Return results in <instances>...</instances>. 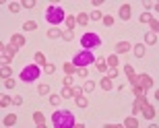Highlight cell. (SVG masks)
Returning a JSON list of instances; mask_svg holds the SVG:
<instances>
[{
  "instance_id": "38",
  "label": "cell",
  "mask_w": 159,
  "mask_h": 128,
  "mask_svg": "<svg viewBox=\"0 0 159 128\" xmlns=\"http://www.w3.org/2000/svg\"><path fill=\"white\" fill-rule=\"evenodd\" d=\"M83 89H85V91H93V89H95V83H93V81H87Z\"/></svg>"
},
{
  "instance_id": "20",
  "label": "cell",
  "mask_w": 159,
  "mask_h": 128,
  "mask_svg": "<svg viewBox=\"0 0 159 128\" xmlns=\"http://www.w3.org/2000/svg\"><path fill=\"white\" fill-rule=\"evenodd\" d=\"M75 19H77V23H79V25H87V23H89V15H85V12L77 15Z\"/></svg>"
},
{
  "instance_id": "22",
  "label": "cell",
  "mask_w": 159,
  "mask_h": 128,
  "mask_svg": "<svg viewBox=\"0 0 159 128\" xmlns=\"http://www.w3.org/2000/svg\"><path fill=\"white\" fill-rule=\"evenodd\" d=\"M75 101H77V105L79 107H87V97H85V95H79V97H75Z\"/></svg>"
},
{
  "instance_id": "45",
  "label": "cell",
  "mask_w": 159,
  "mask_h": 128,
  "mask_svg": "<svg viewBox=\"0 0 159 128\" xmlns=\"http://www.w3.org/2000/svg\"><path fill=\"white\" fill-rule=\"evenodd\" d=\"M151 19H153V17H151V15H149V12H145V15H143V17H141V21H143V23H149V21H151Z\"/></svg>"
},
{
  "instance_id": "47",
  "label": "cell",
  "mask_w": 159,
  "mask_h": 128,
  "mask_svg": "<svg viewBox=\"0 0 159 128\" xmlns=\"http://www.w3.org/2000/svg\"><path fill=\"white\" fill-rule=\"evenodd\" d=\"M62 83H64V85H68V87H70V85H72V75H68V76H66V79H64V81H62Z\"/></svg>"
},
{
  "instance_id": "14",
  "label": "cell",
  "mask_w": 159,
  "mask_h": 128,
  "mask_svg": "<svg viewBox=\"0 0 159 128\" xmlns=\"http://www.w3.org/2000/svg\"><path fill=\"white\" fill-rule=\"evenodd\" d=\"M112 87H114L112 79H110V76H103V79H101V89H103V91H112Z\"/></svg>"
},
{
  "instance_id": "46",
  "label": "cell",
  "mask_w": 159,
  "mask_h": 128,
  "mask_svg": "<svg viewBox=\"0 0 159 128\" xmlns=\"http://www.w3.org/2000/svg\"><path fill=\"white\" fill-rule=\"evenodd\" d=\"M12 103H15V105H21V103H23V97L15 95V97H12Z\"/></svg>"
},
{
  "instance_id": "36",
  "label": "cell",
  "mask_w": 159,
  "mask_h": 128,
  "mask_svg": "<svg viewBox=\"0 0 159 128\" xmlns=\"http://www.w3.org/2000/svg\"><path fill=\"white\" fill-rule=\"evenodd\" d=\"M62 37H64V41H70V39H72V31H70V29L62 31Z\"/></svg>"
},
{
  "instance_id": "15",
  "label": "cell",
  "mask_w": 159,
  "mask_h": 128,
  "mask_svg": "<svg viewBox=\"0 0 159 128\" xmlns=\"http://www.w3.org/2000/svg\"><path fill=\"white\" fill-rule=\"evenodd\" d=\"M132 48H134L136 58H143V56H145V43H136V46H132Z\"/></svg>"
},
{
  "instance_id": "24",
  "label": "cell",
  "mask_w": 159,
  "mask_h": 128,
  "mask_svg": "<svg viewBox=\"0 0 159 128\" xmlns=\"http://www.w3.org/2000/svg\"><path fill=\"white\" fill-rule=\"evenodd\" d=\"M12 103V97H8V95H2L0 97V107H6V105Z\"/></svg>"
},
{
  "instance_id": "1",
  "label": "cell",
  "mask_w": 159,
  "mask_h": 128,
  "mask_svg": "<svg viewBox=\"0 0 159 128\" xmlns=\"http://www.w3.org/2000/svg\"><path fill=\"white\" fill-rule=\"evenodd\" d=\"M54 128H72L75 126V116L70 110H56L52 114Z\"/></svg>"
},
{
  "instance_id": "48",
  "label": "cell",
  "mask_w": 159,
  "mask_h": 128,
  "mask_svg": "<svg viewBox=\"0 0 159 128\" xmlns=\"http://www.w3.org/2000/svg\"><path fill=\"white\" fill-rule=\"evenodd\" d=\"M139 112H141V105L134 103V105H132V114H139Z\"/></svg>"
},
{
  "instance_id": "28",
  "label": "cell",
  "mask_w": 159,
  "mask_h": 128,
  "mask_svg": "<svg viewBox=\"0 0 159 128\" xmlns=\"http://www.w3.org/2000/svg\"><path fill=\"white\" fill-rule=\"evenodd\" d=\"M75 70H77V66H75L72 62H64V72H68V75H72Z\"/></svg>"
},
{
  "instance_id": "33",
  "label": "cell",
  "mask_w": 159,
  "mask_h": 128,
  "mask_svg": "<svg viewBox=\"0 0 159 128\" xmlns=\"http://www.w3.org/2000/svg\"><path fill=\"white\" fill-rule=\"evenodd\" d=\"M37 93H39V95H48V93H50V87H48V85H39Z\"/></svg>"
},
{
  "instance_id": "29",
  "label": "cell",
  "mask_w": 159,
  "mask_h": 128,
  "mask_svg": "<svg viewBox=\"0 0 159 128\" xmlns=\"http://www.w3.org/2000/svg\"><path fill=\"white\" fill-rule=\"evenodd\" d=\"M97 70H107V62H106V58H97Z\"/></svg>"
},
{
  "instance_id": "3",
  "label": "cell",
  "mask_w": 159,
  "mask_h": 128,
  "mask_svg": "<svg viewBox=\"0 0 159 128\" xmlns=\"http://www.w3.org/2000/svg\"><path fill=\"white\" fill-rule=\"evenodd\" d=\"M72 64H75L77 68H87V64H93V54H91V50L79 52L77 56L72 58Z\"/></svg>"
},
{
  "instance_id": "19",
  "label": "cell",
  "mask_w": 159,
  "mask_h": 128,
  "mask_svg": "<svg viewBox=\"0 0 159 128\" xmlns=\"http://www.w3.org/2000/svg\"><path fill=\"white\" fill-rule=\"evenodd\" d=\"M48 37H50V39H56V37H62V31H60V29H56V27H52V29L48 31Z\"/></svg>"
},
{
  "instance_id": "2",
  "label": "cell",
  "mask_w": 159,
  "mask_h": 128,
  "mask_svg": "<svg viewBox=\"0 0 159 128\" xmlns=\"http://www.w3.org/2000/svg\"><path fill=\"white\" fill-rule=\"evenodd\" d=\"M46 19H48V23L58 25V23H62V21H66V15L60 6H50L46 11Z\"/></svg>"
},
{
  "instance_id": "21",
  "label": "cell",
  "mask_w": 159,
  "mask_h": 128,
  "mask_svg": "<svg viewBox=\"0 0 159 128\" xmlns=\"http://www.w3.org/2000/svg\"><path fill=\"white\" fill-rule=\"evenodd\" d=\"M15 122H17V116H15V114H8V116L4 118V122H2V124H4V126H12Z\"/></svg>"
},
{
  "instance_id": "11",
  "label": "cell",
  "mask_w": 159,
  "mask_h": 128,
  "mask_svg": "<svg viewBox=\"0 0 159 128\" xmlns=\"http://www.w3.org/2000/svg\"><path fill=\"white\" fill-rule=\"evenodd\" d=\"M145 43H147V46H155V43H157V33L149 31V33L145 35Z\"/></svg>"
},
{
  "instance_id": "32",
  "label": "cell",
  "mask_w": 159,
  "mask_h": 128,
  "mask_svg": "<svg viewBox=\"0 0 159 128\" xmlns=\"http://www.w3.org/2000/svg\"><path fill=\"white\" fill-rule=\"evenodd\" d=\"M124 72H126V76H134V68H132V64H126V66H124Z\"/></svg>"
},
{
  "instance_id": "37",
  "label": "cell",
  "mask_w": 159,
  "mask_h": 128,
  "mask_svg": "<svg viewBox=\"0 0 159 128\" xmlns=\"http://www.w3.org/2000/svg\"><path fill=\"white\" fill-rule=\"evenodd\" d=\"M35 4H37L35 0H25V2H23V6H25V8H35Z\"/></svg>"
},
{
  "instance_id": "44",
  "label": "cell",
  "mask_w": 159,
  "mask_h": 128,
  "mask_svg": "<svg viewBox=\"0 0 159 128\" xmlns=\"http://www.w3.org/2000/svg\"><path fill=\"white\" fill-rule=\"evenodd\" d=\"M107 76H110V79H116V76H118V70H116V68H110V70H107Z\"/></svg>"
},
{
  "instance_id": "41",
  "label": "cell",
  "mask_w": 159,
  "mask_h": 128,
  "mask_svg": "<svg viewBox=\"0 0 159 128\" xmlns=\"http://www.w3.org/2000/svg\"><path fill=\"white\" fill-rule=\"evenodd\" d=\"M101 21H103V23H106L107 27H112V25H114V17H103Z\"/></svg>"
},
{
  "instance_id": "23",
  "label": "cell",
  "mask_w": 159,
  "mask_h": 128,
  "mask_svg": "<svg viewBox=\"0 0 159 128\" xmlns=\"http://www.w3.org/2000/svg\"><path fill=\"white\" fill-rule=\"evenodd\" d=\"M75 25H77V19L75 17H68V15H66V29H75Z\"/></svg>"
},
{
  "instance_id": "35",
  "label": "cell",
  "mask_w": 159,
  "mask_h": 128,
  "mask_svg": "<svg viewBox=\"0 0 159 128\" xmlns=\"http://www.w3.org/2000/svg\"><path fill=\"white\" fill-rule=\"evenodd\" d=\"M60 101H62V97H60V95H52V97H50V103H52V105H58Z\"/></svg>"
},
{
  "instance_id": "7",
  "label": "cell",
  "mask_w": 159,
  "mask_h": 128,
  "mask_svg": "<svg viewBox=\"0 0 159 128\" xmlns=\"http://www.w3.org/2000/svg\"><path fill=\"white\" fill-rule=\"evenodd\" d=\"M136 85H139L143 91H147V89L153 87V79L149 75H141V76H136Z\"/></svg>"
},
{
  "instance_id": "17",
  "label": "cell",
  "mask_w": 159,
  "mask_h": 128,
  "mask_svg": "<svg viewBox=\"0 0 159 128\" xmlns=\"http://www.w3.org/2000/svg\"><path fill=\"white\" fill-rule=\"evenodd\" d=\"M0 76H2V79H8V76H11V66H8V64H2V66H0Z\"/></svg>"
},
{
  "instance_id": "18",
  "label": "cell",
  "mask_w": 159,
  "mask_h": 128,
  "mask_svg": "<svg viewBox=\"0 0 159 128\" xmlns=\"http://www.w3.org/2000/svg\"><path fill=\"white\" fill-rule=\"evenodd\" d=\"M60 97H64V99H68V97H75V95H72V87L64 85V87H62V93H60Z\"/></svg>"
},
{
  "instance_id": "39",
  "label": "cell",
  "mask_w": 159,
  "mask_h": 128,
  "mask_svg": "<svg viewBox=\"0 0 159 128\" xmlns=\"http://www.w3.org/2000/svg\"><path fill=\"white\" fill-rule=\"evenodd\" d=\"M43 68H46V72H48V75H54V70H56V66H54V64H46Z\"/></svg>"
},
{
  "instance_id": "10",
  "label": "cell",
  "mask_w": 159,
  "mask_h": 128,
  "mask_svg": "<svg viewBox=\"0 0 159 128\" xmlns=\"http://www.w3.org/2000/svg\"><path fill=\"white\" fill-rule=\"evenodd\" d=\"M130 48H132V46H130L128 41H120V43L114 46V52H116V54H124V52H128Z\"/></svg>"
},
{
  "instance_id": "4",
  "label": "cell",
  "mask_w": 159,
  "mask_h": 128,
  "mask_svg": "<svg viewBox=\"0 0 159 128\" xmlns=\"http://www.w3.org/2000/svg\"><path fill=\"white\" fill-rule=\"evenodd\" d=\"M81 46L85 48V50H93V48H99L101 46V37L97 33H91V31H89V33H85L81 37Z\"/></svg>"
},
{
  "instance_id": "6",
  "label": "cell",
  "mask_w": 159,
  "mask_h": 128,
  "mask_svg": "<svg viewBox=\"0 0 159 128\" xmlns=\"http://www.w3.org/2000/svg\"><path fill=\"white\" fill-rule=\"evenodd\" d=\"M0 52H2V62L8 64L12 58H15V54H17V48H15V46H4V43H2V46H0Z\"/></svg>"
},
{
  "instance_id": "9",
  "label": "cell",
  "mask_w": 159,
  "mask_h": 128,
  "mask_svg": "<svg viewBox=\"0 0 159 128\" xmlns=\"http://www.w3.org/2000/svg\"><path fill=\"white\" fill-rule=\"evenodd\" d=\"M11 46H15L17 50H19V48H23L25 46V37H23V35H19V33H15L11 37Z\"/></svg>"
},
{
  "instance_id": "30",
  "label": "cell",
  "mask_w": 159,
  "mask_h": 128,
  "mask_svg": "<svg viewBox=\"0 0 159 128\" xmlns=\"http://www.w3.org/2000/svg\"><path fill=\"white\" fill-rule=\"evenodd\" d=\"M35 62H37V64H43V66L48 64V62H46V56H43L41 52H37V54H35Z\"/></svg>"
},
{
  "instance_id": "27",
  "label": "cell",
  "mask_w": 159,
  "mask_h": 128,
  "mask_svg": "<svg viewBox=\"0 0 159 128\" xmlns=\"http://www.w3.org/2000/svg\"><path fill=\"white\" fill-rule=\"evenodd\" d=\"M23 29L25 31H33V29H37V23L35 21H27V23L23 25Z\"/></svg>"
},
{
  "instance_id": "43",
  "label": "cell",
  "mask_w": 159,
  "mask_h": 128,
  "mask_svg": "<svg viewBox=\"0 0 159 128\" xmlns=\"http://www.w3.org/2000/svg\"><path fill=\"white\" fill-rule=\"evenodd\" d=\"M132 91H134V97H139V95H145V91H143L139 85H136V87H132Z\"/></svg>"
},
{
  "instance_id": "26",
  "label": "cell",
  "mask_w": 159,
  "mask_h": 128,
  "mask_svg": "<svg viewBox=\"0 0 159 128\" xmlns=\"http://www.w3.org/2000/svg\"><path fill=\"white\" fill-rule=\"evenodd\" d=\"M101 19H103V15H101L99 11H93L89 15V21H101Z\"/></svg>"
},
{
  "instance_id": "16",
  "label": "cell",
  "mask_w": 159,
  "mask_h": 128,
  "mask_svg": "<svg viewBox=\"0 0 159 128\" xmlns=\"http://www.w3.org/2000/svg\"><path fill=\"white\" fill-rule=\"evenodd\" d=\"M124 126L126 128H139V120H136V118H126V120H124Z\"/></svg>"
},
{
  "instance_id": "12",
  "label": "cell",
  "mask_w": 159,
  "mask_h": 128,
  "mask_svg": "<svg viewBox=\"0 0 159 128\" xmlns=\"http://www.w3.org/2000/svg\"><path fill=\"white\" fill-rule=\"evenodd\" d=\"M130 15H132V11H130V6L128 4H124L122 8H120V19H124V21H128Z\"/></svg>"
},
{
  "instance_id": "5",
  "label": "cell",
  "mask_w": 159,
  "mask_h": 128,
  "mask_svg": "<svg viewBox=\"0 0 159 128\" xmlns=\"http://www.w3.org/2000/svg\"><path fill=\"white\" fill-rule=\"evenodd\" d=\"M37 76H39V68H37V64H27V66L21 70V81H25V83L37 81Z\"/></svg>"
},
{
  "instance_id": "34",
  "label": "cell",
  "mask_w": 159,
  "mask_h": 128,
  "mask_svg": "<svg viewBox=\"0 0 159 128\" xmlns=\"http://www.w3.org/2000/svg\"><path fill=\"white\" fill-rule=\"evenodd\" d=\"M8 8H11L12 12H19V11H21V4H19V2H11V4H8Z\"/></svg>"
},
{
  "instance_id": "42",
  "label": "cell",
  "mask_w": 159,
  "mask_h": 128,
  "mask_svg": "<svg viewBox=\"0 0 159 128\" xmlns=\"http://www.w3.org/2000/svg\"><path fill=\"white\" fill-rule=\"evenodd\" d=\"M149 25H151V29H153V33H155V31L159 29V23L155 21V19H151V21H149Z\"/></svg>"
},
{
  "instance_id": "8",
  "label": "cell",
  "mask_w": 159,
  "mask_h": 128,
  "mask_svg": "<svg viewBox=\"0 0 159 128\" xmlns=\"http://www.w3.org/2000/svg\"><path fill=\"white\" fill-rule=\"evenodd\" d=\"M141 110H143V116L147 118V120H153V118H155V105H151V103H143V105H141Z\"/></svg>"
},
{
  "instance_id": "13",
  "label": "cell",
  "mask_w": 159,
  "mask_h": 128,
  "mask_svg": "<svg viewBox=\"0 0 159 128\" xmlns=\"http://www.w3.org/2000/svg\"><path fill=\"white\" fill-rule=\"evenodd\" d=\"M33 120H35V124H37L39 128H46V118H43V114L35 112V114H33Z\"/></svg>"
},
{
  "instance_id": "40",
  "label": "cell",
  "mask_w": 159,
  "mask_h": 128,
  "mask_svg": "<svg viewBox=\"0 0 159 128\" xmlns=\"http://www.w3.org/2000/svg\"><path fill=\"white\" fill-rule=\"evenodd\" d=\"M4 87H8V89H12V87H15V81H12L11 76H8V79H4Z\"/></svg>"
},
{
  "instance_id": "31",
  "label": "cell",
  "mask_w": 159,
  "mask_h": 128,
  "mask_svg": "<svg viewBox=\"0 0 159 128\" xmlns=\"http://www.w3.org/2000/svg\"><path fill=\"white\" fill-rule=\"evenodd\" d=\"M75 75H77L79 79H87V68H77V70H75Z\"/></svg>"
},
{
  "instance_id": "25",
  "label": "cell",
  "mask_w": 159,
  "mask_h": 128,
  "mask_svg": "<svg viewBox=\"0 0 159 128\" xmlns=\"http://www.w3.org/2000/svg\"><path fill=\"white\" fill-rule=\"evenodd\" d=\"M106 62L110 64V68H116V64H118V56H116V54H112V56H110Z\"/></svg>"
}]
</instances>
